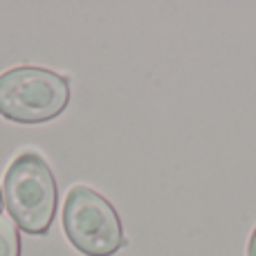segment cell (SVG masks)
<instances>
[{"label": "cell", "instance_id": "obj_1", "mask_svg": "<svg viewBox=\"0 0 256 256\" xmlns=\"http://www.w3.org/2000/svg\"><path fill=\"white\" fill-rule=\"evenodd\" d=\"M4 204L12 220L27 234H48L58 204L52 168L38 153H22L4 173Z\"/></svg>", "mask_w": 256, "mask_h": 256}, {"label": "cell", "instance_id": "obj_2", "mask_svg": "<svg viewBox=\"0 0 256 256\" xmlns=\"http://www.w3.org/2000/svg\"><path fill=\"white\" fill-rule=\"evenodd\" d=\"M70 81L45 68H14L0 74V115L16 124H40L66 110Z\"/></svg>", "mask_w": 256, "mask_h": 256}, {"label": "cell", "instance_id": "obj_3", "mask_svg": "<svg viewBox=\"0 0 256 256\" xmlns=\"http://www.w3.org/2000/svg\"><path fill=\"white\" fill-rule=\"evenodd\" d=\"M63 230L70 243L88 256H110L126 245L120 214L88 186L70 189L63 207Z\"/></svg>", "mask_w": 256, "mask_h": 256}, {"label": "cell", "instance_id": "obj_4", "mask_svg": "<svg viewBox=\"0 0 256 256\" xmlns=\"http://www.w3.org/2000/svg\"><path fill=\"white\" fill-rule=\"evenodd\" d=\"M0 256H20L18 227L7 216H0Z\"/></svg>", "mask_w": 256, "mask_h": 256}, {"label": "cell", "instance_id": "obj_5", "mask_svg": "<svg viewBox=\"0 0 256 256\" xmlns=\"http://www.w3.org/2000/svg\"><path fill=\"white\" fill-rule=\"evenodd\" d=\"M248 256H256V230H254L252 238H250V248H248Z\"/></svg>", "mask_w": 256, "mask_h": 256}, {"label": "cell", "instance_id": "obj_6", "mask_svg": "<svg viewBox=\"0 0 256 256\" xmlns=\"http://www.w3.org/2000/svg\"><path fill=\"white\" fill-rule=\"evenodd\" d=\"M0 212H2V189H0Z\"/></svg>", "mask_w": 256, "mask_h": 256}]
</instances>
